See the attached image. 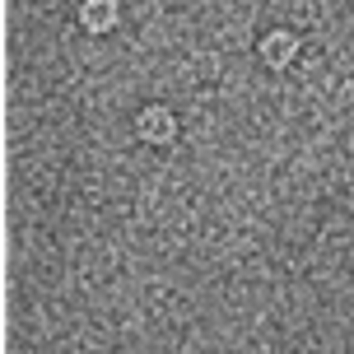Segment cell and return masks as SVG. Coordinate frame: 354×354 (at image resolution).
<instances>
[{"label": "cell", "mask_w": 354, "mask_h": 354, "mask_svg": "<svg viewBox=\"0 0 354 354\" xmlns=\"http://www.w3.org/2000/svg\"><path fill=\"white\" fill-rule=\"evenodd\" d=\"M80 24H84L88 33H107L117 24V0H84L80 5Z\"/></svg>", "instance_id": "obj_1"}, {"label": "cell", "mask_w": 354, "mask_h": 354, "mask_svg": "<svg viewBox=\"0 0 354 354\" xmlns=\"http://www.w3.org/2000/svg\"><path fill=\"white\" fill-rule=\"evenodd\" d=\"M140 136L145 140H168V136H173V112H168V107H145L140 112Z\"/></svg>", "instance_id": "obj_2"}, {"label": "cell", "mask_w": 354, "mask_h": 354, "mask_svg": "<svg viewBox=\"0 0 354 354\" xmlns=\"http://www.w3.org/2000/svg\"><path fill=\"white\" fill-rule=\"evenodd\" d=\"M294 52H299L294 33H270V37L261 42V56L270 61V66H289V61H294Z\"/></svg>", "instance_id": "obj_3"}]
</instances>
